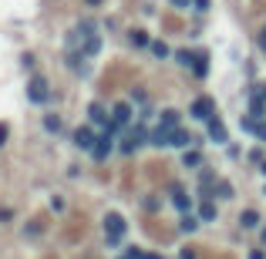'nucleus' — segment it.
Returning a JSON list of instances; mask_svg holds the SVG:
<instances>
[{
	"mask_svg": "<svg viewBox=\"0 0 266 259\" xmlns=\"http://www.w3.org/2000/svg\"><path fill=\"white\" fill-rule=\"evenodd\" d=\"M175 61H179V64H186V68H192L195 54H192V51H175Z\"/></svg>",
	"mask_w": 266,
	"mask_h": 259,
	"instance_id": "22",
	"label": "nucleus"
},
{
	"mask_svg": "<svg viewBox=\"0 0 266 259\" xmlns=\"http://www.w3.org/2000/svg\"><path fill=\"white\" fill-rule=\"evenodd\" d=\"M209 138L212 142H226V125L219 118H209Z\"/></svg>",
	"mask_w": 266,
	"mask_h": 259,
	"instance_id": "10",
	"label": "nucleus"
},
{
	"mask_svg": "<svg viewBox=\"0 0 266 259\" xmlns=\"http://www.w3.org/2000/svg\"><path fill=\"white\" fill-rule=\"evenodd\" d=\"M263 94H266V91H263Z\"/></svg>",
	"mask_w": 266,
	"mask_h": 259,
	"instance_id": "39",
	"label": "nucleus"
},
{
	"mask_svg": "<svg viewBox=\"0 0 266 259\" xmlns=\"http://www.w3.org/2000/svg\"><path fill=\"white\" fill-rule=\"evenodd\" d=\"M152 54L155 57H169V44H165V40H152Z\"/></svg>",
	"mask_w": 266,
	"mask_h": 259,
	"instance_id": "20",
	"label": "nucleus"
},
{
	"mask_svg": "<svg viewBox=\"0 0 266 259\" xmlns=\"http://www.w3.org/2000/svg\"><path fill=\"white\" fill-rule=\"evenodd\" d=\"M112 121H114V125H128V121H132V108H128L125 101L114 105V108H112Z\"/></svg>",
	"mask_w": 266,
	"mask_h": 259,
	"instance_id": "7",
	"label": "nucleus"
},
{
	"mask_svg": "<svg viewBox=\"0 0 266 259\" xmlns=\"http://www.w3.org/2000/svg\"><path fill=\"white\" fill-rule=\"evenodd\" d=\"M253 135H256L260 142H266V121H256V128H253Z\"/></svg>",
	"mask_w": 266,
	"mask_h": 259,
	"instance_id": "27",
	"label": "nucleus"
},
{
	"mask_svg": "<svg viewBox=\"0 0 266 259\" xmlns=\"http://www.w3.org/2000/svg\"><path fill=\"white\" fill-rule=\"evenodd\" d=\"M179 259H195V253H192V249H182V256Z\"/></svg>",
	"mask_w": 266,
	"mask_h": 259,
	"instance_id": "29",
	"label": "nucleus"
},
{
	"mask_svg": "<svg viewBox=\"0 0 266 259\" xmlns=\"http://www.w3.org/2000/svg\"><path fill=\"white\" fill-rule=\"evenodd\" d=\"M125 259H132V256H125Z\"/></svg>",
	"mask_w": 266,
	"mask_h": 259,
	"instance_id": "38",
	"label": "nucleus"
},
{
	"mask_svg": "<svg viewBox=\"0 0 266 259\" xmlns=\"http://www.w3.org/2000/svg\"><path fill=\"white\" fill-rule=\"evenodd\" d=\"M108 151H112V135H108V131H105V135H101V138H98V145L91 148V155H95L98 162H101V158H108Z\"/></svg>",
	"mask_w": 266,
	"mask_h": 259,
	"instance_id": "6",
	"label": "nucleus"
},
{
	"mask_svg": "<svg viewBox=\"0 0 266 259\" xmlns=\"http://www.w3.org/2000/svg\"><path fill=\"white\" fill-rule=\"evenodd\" d=\"M3 138H7V125H0V145H3Z\"/></svg>",
	"mask_w": 266,
	"mask_h": 259,
	"instance_id": "31",
	"label": "nucleus"
},
{
	"mask_svg": "<svg viewBox=\"0 0 266 259\" xmlns=\"http://www.w3.org/2000/svg\"><path fill=\"white\" fill-rule=\"evenodd\" d=\"M44 128H47V131H61V118L47 114V118H44Z\"/></svg>",
	"mask_w": 266,
	"mask_h": 259,
	"instance_id": "23",
	"label": "nucleus"
},
{
	"mask_svg": "<svg viewBox=\"0 0 266 259\" xmlns=\"http://www.w3.org/2000/svg\"><path fill=\"white\" fill-rule=\"evenodd\" d=\"M192 142H195V138H192L189 131H179V128H172V145H175V148H189Z\"/></svg>",
	"mask_w": 266,
	"mask_h": 259,
	"instance_id": "11",
	"label": "nucleus"
},
{
	"mask_svg": "<svg viewBox=\"0 0 266 259\" xmlns=\"http://www.w3.org/2000/svg\"><path fill=\"white\" fill-rule=\"evenodd\" d=\"M182 162H186V168H199L202 165V155H199L195 148H186V158H182Z\"/></svg>",
	"mask_w": 266,
	"mask_h": 259,
	"instance_id": "15",
	"label": "nucleus"
},
{
	"mask_svg": "<svg viewBox=\"0 0 266 259\" xmlns=\"http://www.w3.org/2000/svg\"><path fill=\"white\" fill-rule=\"evenodd\" d=\"M68 64H71V71H81V74H84V54L68 51Z\"/></svg>",
	"mask_w": 266,
	"mask_h": 259,
	"instance_id": "16",
	"label": "nucleus"
},
{
	"mask_svg": "<svg viewBox=\"0 0 266 259\" xmlns=\"http://www.w3.org/2000/svg\"><path fill=\"white\" fill-rule=\"evenodd\" d=\"M249 259H266V253H260V249H256V253H249Z\"/></svg>",
	"mask_w": 266,
	"mask_h": 259,
	"instance_id": "30",
	"label": "nucleus"
},
{
	"mask_svg": "<svg viewBox=\"0 0 266 259\" xmlns=\"http://www.w3.org/2000/svg\"><path fill=\"white\" fill-rule=\"evenodd\" d=\"M263 246H266V232H263Z\"/></svg>",
	"mask_w": 266,
	"mask_h": 259,
	"instance_id": "37",
	"label": "nucleus"
},
{
	"mask_svg": "<svg viewBox=\"0 0 266 259\" xmlns=\"http://www.w3.org/2000/svg\"><path fill=\"white\" fill-rule=\"evenodd\" d=\"M88 114H91V121H98V125H105V128H108V125H112V118H108V114H105V108H101V105H91V108H88Z\"/></svg>",
	"mask_w": 266,
	"mask_h": 259,
	"instance_id": "13",
	"label": "nucleus"
},
{
	"mask_svg": "<svg viewBox=\"0 0 266 259\" xmlns=\"http://www.w3.org/2000/svg\"><path fill=\"white\" fill-rule=\"evenodd\" d=\"M239 128H243V131H253V128H256V118H253V114H243V118H239Z\"/></svg>",
	"mask_w": 266,
	"mask_h": 259,
	"instance_id": "24",
	"label": "nucleus"
},
{
	"mask_svg": "<svg viewBox=\"0 0 266 259\" xmlns=\"http://www.w3.org/2000/svg\"><path fill=\"white\" fill-rule=\"evenodd\" d=\"M98 51H101V37H98V34H91L84 44H81V54H84V57H95Z\"/></svg>",
	"mask_w": 266,
	"mask_h": 259,
	"instance_id": "9",
	"label": "nucleus"
},
{
	"mask_svg": "<svg viewBox=\"0 0 266 259\" xmlns=\"http://www.w3.org/2000/svg\"><path fill=\"white\" fill-rule=\"evenodd\" d=\"M77 31H81L84 37H91V34H95V20H81V24H77Z\"/></svg>",
	"mask_w": 266,
	"mask_h": 259,
	"instance_id": "26",
	"label": "nucleus"
},
{
	"mask_svg": "<svg viewBox=\"0 0 266 259\" xmlns=\"http://www.w3.org/2000/svg\"><path fill=\"white\" fill-rule=\"evenodd\" d=\"M172 202L179 205V209H182V212H189V199H186V195H182V188H179V185H175V188H172Z\"/></svg>",
	"mask_w": 266,
	"mask_h": 259,
	"instance_id": "18",
	"label": "nucleus"
},
{
	"mask_svg": "<svg viewBox=\"0 0 266 259\" xmlns=\"http://www.w3.org/2000/svg\"><path fill=\"white\" fill-rule=\"evenodd\" d=\"M149 142H152L155 148H162V145H172V131H169V128H162V125H158V128H155L152 135H149Z\"/></svg>",
	"mask_w": 266,
	"mask_h": 259,
	"instance_id": "8",
	"label": "nucleus"
},
{
	"mask_svg": "<svg viewBox=\"0 0 266 259\" xmlns=\"http://www.w3.org/2000/svg\"><path fill=\"white\" fill-rule=\"evenodd\" d=\"M263 175H266V162H263Z\"/></svg>",
	"mask_w": 266,
	"mask_h": 259,
	"instance_id": "36",
	"label": "nucleus"
},
{
	"mask_svg": "<svg viewBox=\"0 0 266 259\" xmlns=\"http://www.w3.org/2000/svg\"><path fill=\"white\" fill-rule=\"evenodd\" d=\"M132 44H135V47H149L152 40H149V34H145V31H132Z\"/></svg>",
	"mask_w": 266,
	"mask_h": 259,
	"instance_id": "19",
	"label": "nucleus"
},
{
	"mask_svg": "<svg viewBox=\"0 0 266 259\" xmlns=\"http://www.w3.org/2000/svg\"><path fill=\"white\" fill-rule=\"evenodd\" d=\"M260 47H263V51H266V31H263V34H260Z\"/></svg>",
	"mask_w": 266,
	"mask_h": 259,
	"instance_id": "33",
	"label": "nucleus"
},
{
	"mask_svg": "<svg viewBox=\"0 0 266 259\" xmlns=\"http://www.w3.org/2000/svg\"><path fill=\"white\" fill-rule=\"evenodd\" d=\"M158 125L172 131L175 125H179V111H175V108H165V111H162V118H158Z\"/></svg>",
	"mask_w": 266,
	"mask_h": 259,
	"instance_id": "12",
	"label": "nucleus"
},
{
	"mask_svg": "<svg viewBox=\"0 0 266 259\" xmlns=\"http://www.w3.org/2000/svg\"><path fill=\"white\" fill-rule=\"evenodd\" d=\"M142 259H162V256H155V253H145V256H142Z\"/></svg>",
	"mask_w": 266,
	"mask_h": 259,
	"instance_id": "34",
	"label": "nucleus"
},
{
	"mask_svg": "<svg viewBox=\"0 0 266 259\" xmlns=\"http://www.w3.org/2000/svg\"><path fill=\"white\" fill-rule=\"evenodd\" d=\"M199 216H202L206 222H212V219H216V205H212V202H202V209H199Z\"/></svg>",
	"mask_w": 266,
	"mask_h": 259,
	"instance_id": "21",
	"label": "nucleus"
},
{
	"mask_svg": "<svg viewBox=\"0 0 266 259\" xmlns=\"http://www.w3.org/2000/svg\"><path fill=\"white\" fill-rule=\"evenodd\" d=\"M88 3H95V7H98V3H101V0H88Z\"/></svg>",
	"mask_w": 266,
	"mask_h": 259,
	"instance_id": "35",
	"label": "nucleus"
},
{
	"mask_svg": "<svg viewBox=\"0 0 266 259\" xmlns=\"http://www.w3.org/2000/svg\"><path fill=\"white\" fill-rule=\"evenodd\" d=\"M192 71H195V77H206V74H209V54H206V51H195Z\"/></svg>",
	"mask_w": 266,
	"mask_h": 259,
	"instance_id": "5",
	"label": "nucleus"
},
{
	"mask_svg": "<svg viewBox=\"0 0 266 259\" xmlns=\"http://www.w3.org/2000/svg\"><path fill=\"white\" fill-rule=\"evenodd\" d=\"M95 142H98V138L91 135V128H77V131H75V145H77V148L91 151V148H95Z\"/></svg>",
	"mask_w": 266,
	"mask_h": 259,
	"instance_id": "4",
	"label": "nucleus"
},
{
	"mask_svg": "<svg viewBox=\"0 0 266 259\" xmlns=\"http://www.w3.org/2000/svg\"><path fill=\"white\" fill-rule=\"evenodd\" d=\"M195 225H199V219H195L192 212H186V216H182V222H179V229H182V232H195Z\"/></svg>",
	"mask_w": 266,
	"mask_h": 259,
	"instance_id": "17",
	"label": "nucleus"
},
{
	"mask_svg": "<svg viewBox=\"0 0 266 259\" xmlns=\"http://www.w3.org/2000/svg\"><path fill=\"white\" fill-rule=\"evenodd\" d=\"M172 3H175V7H189V0H172Z\"/></svg>",
	"mask_w": 266,
	"mask_h": 259,
	"instance_id": "32",
	"label": "nucleus"
},
{
	"mask_svg": "<svg viewBox=\"0 0 266 259\" xmlns=\"http://www.w3.org/2000/svg\"><path fill=\"white\" fill-rule=\"evenodd\" d=\"M192 3H195V10H199V14H202V10H209V0H192Z\"/></svg>",
	"mask_w": 266,
	"mask_h": 259,
	"instance_id": "28",
	"label": "nucleus"
},
{
	"mask_svg": "<svg viewBox=\"0 0 266 259\" xmlns=\"http://www.w3.org/2000/svg\"><path fill=\"white\" fill-rule=\"evenodd\" d=\"M239 225H243V229H256V225H260V216H256L253 209H246V212L239 216Z\"/></svg>",
	"mask_w": 266,
	"mask_h": 259,
	"instance_id": "14",
	"label": "nucleus"
},
{
	"mask_svg": "<svg viewBox=\"0 0 266 259\" xmlns=\"http://www.w3.org/2000/svg\"><path fill=\"white\" fill-rule=\"evenodd\" d=\"M216 105H212V98H199L195 105H192V118H199V121H209Z\"/></svg>",
	"mask_w": 266,
	"mask_h": 259,
	"instance_id": "3",
	"label": "nucleus"
},
{
	"mask_svg": "<svg viewBox=\"0 0 266 259\" xmlns=\"http://www.w3.org/2000/svg\"><path fill=\"white\" fill-rule=\"evenodd\" d=\"M105 236H108V246H118V242H121V236H125V219H121L118 212H112V216L105 219Z\"/></svg>",
	"mask_w": 266,
	"mask_h": 259,
	"instance_id": "1",
	"label": "nucleus"
},
{
	"mask_svg": "<svg viewBox=\"0 0 266 259\" xmlns=\"http://www.w3.org/2000/svg\"><path fill=\"white\" fill-rule=\"evenodd\" d=\"M27 98H31L34 105H44V101H47V81H44V77H31V84H27Z\"/></svg>",
	"mask_w": 266,
	"mask_h": 259,
	"instance_id": "2",
	"label": "nucleus"
},
{
	"mask_svg": "<svg viewBox=\"0 0 266 259\" xmlns=\"http://www.w3.org/2000/svg\"><path fill=\"white\" fill-rule=\"evenodd\" d=\"M216 192H219V199H229V195H232V185L229 182H216Z\"/></svg>",
	"mask_w": 266,
	"mask_h": 259,
	"instance_id": "25",
	"label": "nucleus"
}]
</instances>
